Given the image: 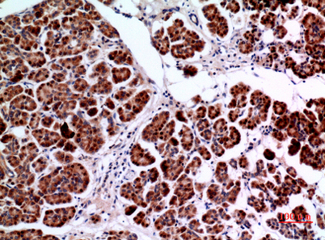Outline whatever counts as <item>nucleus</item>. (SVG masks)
Instances as JSON below:
<instances>
[{
  "instance_id": "f257e3e1",
  "label": "nucleus",
  "mask_w": 325,
  "mask_h": 240,
  "mask_svg": "<svg viewBox=\"0 0 325 240\" xmlns=\"http://www.w3.org/2000/svg\"><path fill=\"white\" fill-rule=\"evenodd\" d=\"M113 74V81L115 83H121L123 80H126L129 75H130V71L127 68H123L121 70H112Z\"/></svg>"
},
{
  "instance_id": "f03ea898",
  "label": "nucleus",
  "mask_w": 325,
  "mask_h": 240,
  "mask_svg": "<svg viewBox=\"0 0 325 240\" xmlns=\"http://www.w3.org/2000/svg\"><path fill=\"white\" fill-rule=\"evenodd\" d=\"M45 200L49 204H60V203H66V202H70L71 200V197L67 195L61 193L59 195H56L54 196H45Z\"/></svg>"
},
{
  "instance_id": "7ed1b4c3",
  "label": "nucleus",
  "mask_w": 325,
  "mask_h": 240,
  "mask_svg": "<svg viewBox=\"0 0 325 240\" xmlns=\"http://www.w3.org/2000/svg\"><path fill=\"white\" fill-rule=\"evenodd\" d=\"M87 86H88V85H87V83H86V81H83V80H78V81L75 83V84H74V89L77 90V91L81 92V91L85 90L86 87H87Z\"/></svg>"
},
{
  "instance_id": "20e7f679",
  "label": "nucleus",
  "mask_w": 325,
  "mask_h": 240,
  "mask_svg": "<svg viewBox=\"0 0 325 240\" xmlns=\"http://www.w3.org/2000/svg\"><path fill=\"white\" fill-rule=\"evenodd\" d=\"M199 152H200V154L203 156V158L205 159H209L210 158V153L208 152L207 150H206L205 148H204V147H201V148L199 149Z\"/></svg>"
},
{
  "instance_id": "39448f33",
  "label": "nucleus",
  "mask_w": 325,
  "mask_h": 240,
  "mask_svg": "<svg viewBox=\"0 0 325 240\" xmlns=\"http://www.w3.org/2000/svg\"><path fill=\"white\" fill-rule=\"evenodd\" d=\"M144 215H145L144 213H142V212L139 213L138 214V216L134 218V222H137V223L142 222V221H143V219H144Z\"/></svg>"
},
{
  "instance_id": "423d86ee",
  "label": "nucleus",
  "mask_w": 325,
  "mask_h": 240,
  "mask_svg": "<svg viewBox=\"0 0 325 240\" xmlns=\"http://www.w3.org/2000/svg\"><path fill=\"white\" fill-rule=\"evenodd\" d=\"M137 209V206H135V205H132V206H129V207H128V208H126L125 209V213L127 214V215H129V214H132L134 212V210Z\"/></svg>"
},
{
  "instance_id": "0eeeda50",
  "label": "nucleus",
  "mask_w": 325,
  "mask_h": 240,
  "mask_svg": "<svg viewBox=\"0 0 325 240\" xmlns=\"http://www.w3.org/2000/svg\"><path fill=\"white\" fill-rule=\"evenodd\" d=\"M96 112H97V109L96 108H92V109H91L90 111H88V114L90 116H94V115L96 114Z\"/></svg>"
}]
</instances>
